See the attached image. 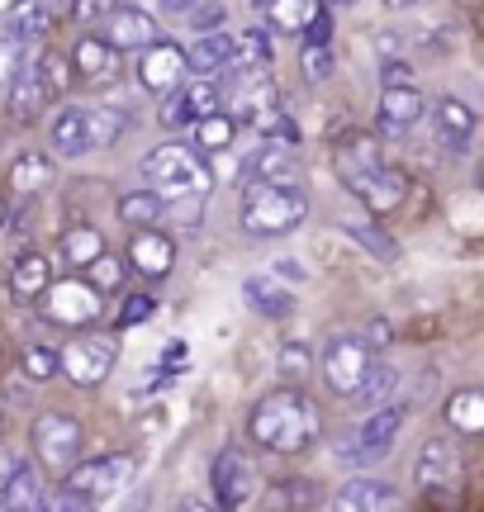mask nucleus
I'll return each mask as SVG.
<instances>
[{
  "label": "nucleus",
  "mask_w": 484,
  "mask_h": 512,
  "mask_svg": "<svg viewBox=\"0 0 484 512\" xmlns=\"http://www.w3.org/2000/svg\"><path fill=\"white\" fill-rule=\"evenodd\" d=\"M91 114V147H114L124 138V114L119 110H86Z\"/></svg>",
  "instance_id": "c03bdc74"
},
{
  "label": "nucleus",
  "mask_w": 484,
  "mask_h": 512,
  "mask_svg": "<svg viewBox=\"0 0 484 512\" xmlns=\"http://www.w3.org/2000/svg\"><path fill=\"white\" fill-rule=\"evenodd\" d=\"M252 128H257L261 138H280V143H299V128L295 119L280 110V105H271V110H261L257 119H252Z\"/></svg>",
  "instance_id": "37998d69"
},
{
  "label": "nucleus",
  "mask_w": 484,
  "mask_h": 512,
  "mask_svg": "<svg viewBox=\"0 0 484 512\" xmlns=\"http://www.w3.org/2000/svg\"><path fill=\"white\" fill-rule=\"evenodd\" d=\"M380 76H385V86H404L413 72H409V62H385V72Z\"/></svg>",
  "instance_id": "6e6d98bb"
},
{
  "label": "nucleus",
  "mask_w": 484,
  "mask_h": 512,
  "mask_svg": "<svg viewBox=\"0 0 484 512\" xmlns=\"http://www.w3.org/2000/svg\"><path fill=\"white\" fill-rule=\"evenodd\" d=\"M57 252H62V261H67L72 271H86V261H91L95 252H105V238H100V228H91V223H76V228L62 233Z\"/></svg>",
  "instance_id": "72a5a7b5"
},
{
  "label": "nucleus",
  "mask_w": 484,
  "mask_h": 512,
  "mask_svg": "<svg viewBox=\"0 0 484 512\" xmlns=\"http://www.w3.org/2000/svg\"><path fill=\"white\" fill-rule=\"evenodd\" d=\"M247 432L266 451L295 456V451H309L323 437V413L299 384H285V389H271V394L257 399L252 418H247Z\"/></svg>",
  "instance_id": "f257e3e1"
},
{
  "label": "nucleus",
  "mask_w": 484,
  "mask_h": 512,
  "mask_svg": "<svg viewBox=\"0 0 484 512\" xmlns=\"http://www.w3.org/2000/svg\"><path fill=\"white\" fill-rule=\"evenodd\" d=\"M57 176L53 157H43V152H19L15 162H10V185H15L19 195H38V190H48Z\"/></svg>",
  "instance_id": "2f4dec72"
},
{
  "label": "nucleus",
  "mask_w": 484,
  "mask_h": 512,
  "mask_svg": "<svg viewBox=\"0 0 484 512\" xmlns=\"http://www.w3.org/2000/svg\"><path fill=\"white\" fill-rule=\"evenodd\" d=\"M299 143H280V138H266L252 157V181H266V185H290L299 181Z\"/></svg>",
  "instance_id": "4be33fe9"
},
{
  "label": "nucleus",
  "mask_w": 484,
  "mask_h": 512,
  "mask_svg": "<svg viewBox=\"0 0 484 512\" xmlns=\"http://www.w3.org/2000/svg\"><path fill=\"white\" fill-rule=\"evenodd\" d=\"M219 81H228V86H219V105H228V119H233V124H252L261 110L280 105V100H276V81L261 72V67H247V72H224Z\"/></svg>",
  "instance_id": "6e6552de"
},
{
  "label": "nucleus",
  "mask_w": 484,
  "mask_h": 512,
  "mask_svg": "<svg viewBox=\"0 0 484 512\" xmlns=\"http://www.w3.org/2000/svg\"><path fill=\"white\" fill-rule=\"evenodd\" d=\"M19 67H24V43L5 34V38H0V91H5V86L15 81Z\"/></svg>",
  "instance_id": "3c124183"
},
{
  "label": "nucleus",
  "mask_w": 484,
  "mask_h": 512,
  "mask_svg": "<svg viewBox=\"0 0 484 512\" xmlns=\"http://www.w3.org/2000/svg\"><path fill=\"white\" fill-rule=\"evenodd\" d=\"M48 143H53L57 157H86V152H95L91 147V114L76 110V105H67V110H57L53 128H48Z\"/></svg>",
  "instance_id": "5701e85b"
},
{
  "label": "nucleus",
  "mask_w": 484,
  "mask_h": 512,
  "mask_svg": "<svg viewBox=\"0 0 484 512\" xmlns=\"http://www.w3.org/2000/svg\"><path fill=\"white\" fill-rule=\"evenodd\" d=\"M100 24H105V43H110L114 53H124V48L138 53V48H148L152 38H162L157 19H152L143 5H114Z\"/></svg>",
  "instance_id": "dca6fc26"
},
{
  "label": "nucleus",
  "mask_w": 484,
  "mask_h": 512,
  "mask_svg": "<svg viewBox=\"0 0 484 512\" xmlns=\"http://www.w3.org/2000/svg\"><path fill=\"white\" fill-rule=\"evenodd\" d=\"M209 489H214V503L219 508H247L257 498L261 479H257V465L247 460V451H219L214 465H209Z\"/></svg>",
  "instance_id": "1a4fd4ad"
},
{
  "label": "nucleus",
  "mask_w": 484,
  "mask_h": 512,
  "mask_svg": "<svg viewBox=\"0 0 484 512\" xmlns=\"http://www.w3.org/2000/svg\"><path fill=\"white\" fill-rule=\"evenodd\" d=\"M309 366H314V356H309V347H299V342H285V347H280V375H285V380H304V375H309Z\"/></svg>",
  "instance_id": "de8ad7c7"
},
{
  "label": "nucleus",
  "mask_w": 484,
  "mask_h": 512,
  "mask_svg": "<svg viewBox=\"0 0 484 512\" xmlns=\"http://www.w3.org/2000/svg\"><path fill=\"white\" fill-rule=\"evenodd\" d=\"M186 67H190V76H224V67H228V34H219V29L200 34L186 48Z\"/></svg>",
  "instance_id": "c756f323"
},
{
  "label": "nucleus",
  "mask_w": 484,
  "mask_h": 512,
  "mask_svg": "<svg viewBox=\"0 0 484 512\" xmlns=\"http://www.w3.org/2000/svg\"><path fill=\"white\" fill-rule=\"evenodd\" d=\"M114 5H119V0H72V15L81 19V24H100Z\"/></svg>",
  "instance_id": "603ef678"
},
{
  "label": "nucleus",
  "mask_w": 484,
  "mask_h": 512,
  "mask_svg": "<svg viewBox=\"0 0 484 512\" xmlns=\"http://www.w3.org/2000/svg\"><path fill=\"white\" fill-rule=\"evenodd\" d=\"M133 76H138V86H143L148 95L176 91V86L190 76L186 48H181V43H167V38H152L148 48H138V67H133Z\"/></svg>",
  "instance_id": "9d476101"
},
{
  "label": "nucleus",
  "mask_w": 484,
  "mask_h": 512,
  "mask_svg": "<svg viewBox=\"0 0 484 512\" xmlns=\"http://www.w3.org/2000/svg\"><path fill=\"white\" fill-rule=\"evenodd\" d=\"M266 62H271V34H266V29L228 34V67L224 72H247V67H266Z\"/></svg>",
  "instance_id": "c85d7f7f"
},
{
  "label": "nucleus",
  "mask_w": 484,
  "mask_h": 512,
  "mask_svg": "<svg viewBox=\"0 0 484 512\" xmlns=\"http://www.w3.org/2000/svg\"><path fill=\"white\" fill-rule=\"evenodd\" d=\"M133 456H100V460H76L72 470L62 475V489L81 503V508H95V503H110L133 484Z\"/></svg>",
  "instance_id": "7ed1b4c3"
},
{
  "label": "nucleus",
  "mask_w": 484,
  "mask_h": 512,
  "mask_svg": "<svg viewBox=\"0 0 484 512\" xmlns=\"http://www.w3.org/2000/svg\"><path fill=\"white\" fill-rule=\"evenodd\" d=\"M447 422L456 432H466V437L484 432V394L480 389H456L447 399Z\"/></svg>",
  "instance_id": "c9c22d12"
},
{
  "label": "nucleus",
  "mask_w": 484,
  "mask_h": 512,
  "mask_svg": "<svg viewBox=\"0 0 484 512\" xmlns=\"http://www.w3.org/2000/svg\"><path fill=\"white\" fill-rule=\"evenodd\" d=\"M261 10H266V19H271L276 34H299L314 5H309V0H266Z\"/></svg>",
  "instance_id": "ea45409f"
},
{
  "label": "nucleus",
  "mask_w": 484,
  "mask_h": 512,
  "mask_svg": "<svg viewBox=\"0 0 484 512\" xmlns=\"http://www.w3.org/2000/svg\"><path fill=\"white\" fill-rule=\"evenodd\" d=\"M19 370H24V380H29V384L57 380V351L53 347H24V356H19Z\"/></svg>",
  "instance_id": "79ce46f5"
},
{
  "label": "nucleus",
  "mask_w": 484,
  "mask_h": 512,
  "mask_svg": "<svg viewBox=\"0 0 484 512\" xmlns=\"http://www.w3.org/2000/svg\"><path fill=\"white\" fill-rule=\"evenodd\" d=\"M119 219L133 228H152L167 219V200L157 190H129V195H119Z\"/></svg>",
  "instance_id": "f704fd0d"
},
{
  "label": "nucleus",
  "mask_w": 484,
  "mask_h": 512,
  "mask_svg": "<svg viewBox=\"0 0 484 512\" xmlns=\"http://www.w3.org/2000/svg\"><path fill=\"white\" fill-rule=\"evenodd\" d=\"M413 484L423 494H451V489H461V451L451 441L432 437L418 451V460H413Z\"/></svg>",
  "instance_id": "ddd939ff"
},
{
  "label": "nucleus",
  "mask_w": 484,
  "mask_h": 512,
  "mask_svg": "<svg viewBox=\"0 0 484 512\" xmlns=\"http://www.w3.org/2000/svg\"><path fill=\"white\" fill-rule=\"evenodd\" d=\"M299 72H304V81H309V86L328 81V76L337 72L333 43H304V48H299Z\"/></svg>",
  "instance_id": "58836bf2"
},
{
  "label": "nucleus",
  "mask_w": 484,
  "mask_h": 512,
  "mask_svg": "<svg viewBox=\"0 0 484 512\" xmlns=\"http://www.w3.org/2000/svg\"><path fill=\"white\" fill-rule=\"evenodd\" d=\"M252 5H266V0H252Z\"/></svg>",
  "instance_id": "0e129e2a"
},
{
  "label": "nucleus",
  "mask_w": 484,
  "mask_h": 512,
  "mask_svg": "<svg viewBox=\"0 0 484 512\" xmlns=\"http://www.w3.org/2000/svg\"><path fill=\"white\" fill-rule=\"evenodd\" d=\"M34 67H38V76L48 81V91L53 95H62L67 86H72V62H67V53H43Z\"/></svg>",
  "instance_id": "a18cd8bd"
},
{
  "label": "nucleus",
  "mask_w": 484,
  "mask_h": 512,
  "mask_svg": "<svg viewBox=\"0 0 484 512\" xmlns=\"http://www.w3.org/2000/svg\"><path fill=\"white\" fill-rule=\"evenodd\" d=\"M304 214H309V195L299 190V181L290 185L252 181L247 195H242V228L252 238H285V233H295L304 223Z\"/></svg>",
  "instance_id": "f03ea898"
},
{
  "label": "nucleus",
  "mask_w": 484,
  "mask_h": 512,
  "mask_svg": "<svg viewBox=\"0 0 484 512\" xmlns=\"http://www.w3.org/2000/svg\"><path fill=\"white\" fill-rule=\"evenodd\" d=\"M5 100H10V119H15V124H34V119L53 105L57 95L48 91V81L38 76L34 62H24V67L15 72V81L5 86Z\"/></svg>",
  "instance_id": "a211bd4d"
},
{
  "label": "nucleus",
  "mask_w": 484,
  "mask_h": 512,
  "mask_svg": "<svg viewBox=\"0 0 484 512\" xmlns=\"http://www.w3.org/2000/svg\"><path fill=\"white\" fill-rule=\"evenodd\" d=\"M337 508L342 512H375V508H399V494H394L385 479H347L337 489Z\"/></svg>",
  "instance_id": "bb28decb"
},
{
  "label": "nucleus",
  "mask_w": 484,
  "mask_h": 512,
  "mask_svg": "<svg viewBox=\"0 0 484 512\" xmlns=\"http://www.w3.org/2000/svg\"><path fill=\"white\" fill-rule=\"evenodd\" d=\"M67 62H72V72L81 76V81H110V76L119 72V53H114L100 34H81V38H76Z\"/></svg>",
  "instance_id": "b1692460"
},
{
  "label": "nucleus",
  "mask_w": 484,
  "mask_h": 512,
  "mask_svg": "<svg viewBox=\"0 0 484 512\" xmlns=\"http://www.w3.org/2000/svg\"><path fill=\"white\" fill-rule=\"evenodd\" d=\"M48 29H53V10H48V0H15V5L5 10V34L19 38V43L43 38Z\"/></svg>",
  "instance_id": "cd10ccee"
},
{
  "label": "nucleus",
  "mask_w": 484,
  "mask_h": 512,
  "mask_svg": "<svg viewBox=\"0 0 484 512\" xmlns=\"http://www.w3.org/2000/svg\"><path fill=\"white\" fill-rule=\"evenodd\" d=\"M399 389V370L394 366H366V375H361V384L352 389V399L361 403V408H375V403H385Z\"/></svg>",
  "instance_id": "e433bc0d"
},
{
  "label": "nucleus",
  "mask_w": 484,
  "mask_h": 512,
  "mask_svg": "<svg viewBox=\"0 0 484 512\" xmlns=\"http://www.w3.org/2000/svg\"><path fill=\"white\" fill-rule=\"evenodd\" d=\"M186 19L200 29V34H209V29H224L228 10H224V0H195V5L186 10Z\"/></svg>",
  "instance_id": "49530a36"
},
{
  "label": "nucleus",
  "mask_w": 484,
  "mask_h": 512,
  "mask_svg": "<svg viewBox=\"0 0 484 512\" xmlns=\"http://www.w3.org/2000/svg\"><path fill=\"white\" fill-rule=\"evenodd\" d=\"M219 110V81L214 76H186L176 91L162 95V110H157V124L162 128H190L200 114Z\"/></svg>",
  "instance_id": "9b49d317"
},
{
  "label": "nucleus",
  "mask_w": 484,
  "mask_h": 512,
  "mask_svg": "<svg viewBox=\"0 0 484 512\" xmlns=\"http://www.w3.org/2000/svg\"><path fill=\"white\" fill-rule=\"evenodd\" d=\"M43 494H38V470L34 465H10V475L0 479V508L10 512H24V508H38Z\"/></svg>",
  "instance_id": "7c9ffc66"
},
{
  "label": "nucleus",
  "mask_w": 484,
  "mask_h": 512,
  "mask_svg": "<svg viewBox=\"0 0 484 512\" xmlns=\"http://www.w3.org/2000/svg\"><path fill=\"white\" fill-rule=\"evenodd\" d=\"M119 366V337L110 332H91V337H72L57 351V375H67L76 389H95L110 380V370Z\"/></svg>",
  "instance_id": "20e7f679"
},
{
  "label": "nucleus",
  "mask_w": 484,
  "mask_h": 512,
  "mask_svg": "<svg viewBox=\"0 0 484 512\" xmlns=\"http://www.w3.org/2000/svg\"><path fill=\"white\" fill-rule=\"evenodd\" d=\"M352 195L366 209H371V219H385V214H394L399 204L409 200V176L399 171V166H375V171H366L361 181H352Z\"/></svg>",
  "instance_id": "2eb2a0df"
},
{
  "label": "nucleus",
  "mask_w": 484,
  "mask_h": 512,
  "mask_svg": "<svg viewBox=\"0 0 484 512\" xmlns=\"http://www.w3.org/2000/svg\"><path fill=\"white\" fill-rule=\"evenodd\" d=\"M423 114H428V100H423V91L413 81L385 86V95H380V128L385 133H409V128L423 124Z\"/></svg>",
  "instance_id": "6ab92c4d"
},
{
  "label": "nucleus",
  "mask_w": 484,
  "mask_h": 512,
  "mask_svg": "<svg viewBox=\"0 0 484 512\" xmlns=\"http://www.w3.org/2000/svg\"><path fill=\"white\" fill-rule=\"evenodd\" d=\"M333 166H337V176H342V185L361 181L366 171L380 166V143H375L371 133H342L333 143Z\"/></svg>",
  "instance_id": "412c9836"
},
{
  "label": "nucleus",
  "mask_w": 484,
  "mask_h": 512,
  "mask_svg": "<svg viewBox=\"0 0 484 512\" xmlns=\"http://www.w3.org/2000/svg\"><path fill=\"white\" fill-rule=\"evenodd\" d=\"M347 233H352V238L375 256V261H399V242H394L380 223H347Z\"/></svg>",
  "instance_id": "a19ab883"
},
{
  "label": "nucleus",
  "mask_w": 484,
  "mask_h": 512,
  "mask_svg": "<svg viewBox=\"0 0 484 512\" xmlns=\"http://www.w3.org/2000/svg\"><path fill=\"white\" fill-rule=\"evenodd\" d=\"M432 124H437V143L447 147V152H466L470 138H475V110H470L466 100H456V95H442L437 100V110H432Z\"/></svg>",
  "instance_id": "aec40b11"
},
{
  "label": "nucleus",
  "mask_w": 484,
  "mask_h": 512,
  "mask_svg": "<svg viewBox=\"0 0 484 512\" xmlns=\"http://www.w3.org/2000/svg\"><path fill=\"white\" fill-rule=\"evenodd\" d=\"M404 403H375V408H366V422L356 427V437H352V456H366V460H380V456H390V446L399 441V432H404Z\"/></svg>",
  "instance_id": "4468645a"
},
{
  "label": "nucleus",
  "mask_w": 484,
  "mask_h": 512,
  "mask_svg": "<svg viewBox=\"0 0 484 512\" xmlns=\"http://www.w3.org/2000/svg\"><path fill=\"white\" fill-rule=\"evenodd\" d=\"M361 342H366V347L371 351H385L394 342V328H390V318H375L371 328H366V337H361Z\"/></svg>",
  "instance_id": "864d4df0"
},
{
  "label": "nucleus",
  "mask_w": 484,
  "mask_h": 512,
  "mask_svg": "<svg viewBox=\"0 0 484 512\" xmlns=\"http://www.w3.org/2000/svg\"><path fill=\"white\" fill-rule=\"evenodd\" d=\"M53 5H57V10H72V0H53Z\"/></svg>",
  "instance_id": "680f3d73"
},
{
  "label": "nucleus",
  "mask_w": 484,
  "mask_h": 512,
  "mask_svg": "<svg viewBox=\"0 0 484 512\" xmlns=\"http://www.w3.org/2000/svg\"><path fill=\"white\" fill-rule=\"evenodd\" d=\"M242 294H247V309L261 313V318H290L295 313V294L285 290L276 275H247Z\"/></svg>",
  "instance_id": "a878e982"
},
{
  "label": "nucleus",
  "mask_w": 484,
  "mask_h": 512,
  "mask_svg": "<svg viewBox=\"0 0 484 512\" xmlns=\"http://www.w3.org/2000/svg\"><path fill=\"white\" fill-rule=\"evenodd\" d=\"M5 223H10V209H5V200H0V228H5Z\"/></svg>",
  "instance_id": "052dcab7"
},
{
  "label": "nucleus",
  "mask_w": 484,
  "mask_h": 512,
  "mask_svg": "<svg viewBox=\"0 0 484 512\" xmlns=\"http://www.w3.org/2000/svg\"><path fill=\"white\" fill-rule=\"evenodd\" d=\"M10 465H15V451H10V446H0V479L10 475Z\"/></svg>",
  "instance_id": "13d9d810"
},
{
  "label": "nucleus",
  "mask_w": 484,
  "mask_h": 512,
  "mask_svg": "<svg viewBox=\"0 0 484 512\" xmlns=\"http://www.w3.org/2000/svg\"><path fill=\"white\" fill-rule=\"evenodd\" d=\"M124 275H129V261H119L110 247H105V252H95L91 261H86V280H91L100 294H114L119 285H124Z\"/></svg>",
  "instance_id": "4c0bfd02"
},
{
  "label": "nucleus",
  "mask_w": 484,
  "mask_h": 512,
  "mask_svg": "<svg viewBox=\"0 0 484 512\" xmlns=\"http://www.w3.org/2000/svg\"><path fill=\"white\" fill-rule=\"evenodd\" d=\"M366 366H371V347H366L361 337H352V332L328 337V347H323V384H328L333 394H347V399H352V389L361 384Z\"/></svg>",
  "instance_id": "f8f14e48"
},
{
  "label": "nucleus",
  "mask_w": 484,
  "mask_h": 512,
  "mask_svg": "<svg viewBox=\"0 0 484 512\" xmlns=\"http://www.w3.org/2000/svg\"><path fill=\"white\" fill-rule=\"evenodd\" d=\"M152 313H157V299H152V294H129V304H124V309H119V323H114V328L124 332V328H138V323H148Z\"/></svg>",
  "instance_id": "09e8293b"
},
{
  "label": "nucleus",
  "mask_w": 484,
  "mask_h": 512,
  "mask_svg": "<svg viewBox=\"0 0 484 512\" xmlns=\"http://www.w3.org/2000/svg\"><path fill=\"white\" fill-rule=\"evenodd\" d=\"M48 280H53V261L43 252H34V247L10 261V294H15L19 304H34L38 294L48 290Z\"/></svg>",
  "instance_id": "393cba45"
},
{
  "label": "nucleus",
  "mask_w": 484,
  "mask_h": 512,
  "mask_svg": "<svg viewBox=\"0 0 484 512\" xmlns=\"http://www.w3.org/2000/svg\"><path fill=\"white\" fill-rule=\"evenodd\" d=\"M333 5H347V0H333Z\"/></svg>",
  "instance_id": "e2e57ef3"
},
{
  "label": "nucleus",
  "mask_w": 484,
  "mask_h": 512,
  "mask_svg": "<svg viewBox=\"0 0 484 512\" xmlns=\"http://www.w3.org/2000/svg\"><path fill=\"white\" fill-rule=\"evenodd\" d=\"M157 5H162L167 15H186V10H190V5H195V0H157Z\"/></svg>",
  "instance_id": "4d7b16f0"
},
{
  "label": "nucleus",
  "mask_w": 484,
  "mask_h": 512,
  "mask_svg": "<svg viewBox=\"0 0 484 512\" xmlns=\"http://www.w3.org/2000/svg\"><path fill=\"white\" fill-rule=\"evenodd\" d=\"M299 34H304V43H333V10H328V5H314Z\"/></svg>",
  "instance_id": "8fccbe9b"
},
{
  "label": "nucleus",
  "mask_w": 484,
  "mask_h": 512,
  "mask_svg": "<svg viewBox=\"0 0 484 512\" xmlns=\"http://www.w3.org/2000/svg\"><path fill=\"white\" fill-rule=\"evenodd\" d=\"M34 304L43 309L48 323H57V328H91L95 318L105 313L100 290H95L91 280H76V275H67V280H48V290L38 294Z\"/></svg>",
  "instance_id": "39448f33"
},
{
  "label": "nucleus",
  "mask_w": 484,
  "mask_h": 512,
  "mask_svg": "<svg viewBox=\"0 0 484 512\" xmlns=\"http://www.w3.org/2000/svg\"><path fill=\"white\" fill-rule=\"evenodd\" d=\"M143 176H148L152 185L181 190V195H205V190H209L205 162L195 157V147H181V143L152 147L148 157H143Z\"/></svg>",
  "instance_id": "423d86ee"
},
{
  "label": "nucleus",
  "mask_w": 484,
  "mask_h": 512,
  "mask_svg": "<svg viewBox=\"0 0 484 512\" xmlns=\"http://www.w3.org/2000/svg\"><path fill=\"white\" fill-rule=\"evenodd\" d=\"M129 261L138 275H148V280H162V275H171V266H176V242L152 223V228H133L129 238Z\"/></svg>",
  "instance_id": "f3484780"
},
{
  "label": "nucleus",
  "mask_w": 484,
  "mask_h": 512,
  "mask_svg": "<svg viewBox=\"0 0 484 512\" xmlns=\"http://www.w3.org/2000/svg\"><path fill=\"white\" fill-rule=\"evenodd\" d=\"M380 5H390V10H409V5H418V0H380Z\"/></svg>",
  "instance_id": "bf43d9fd"
},
{
  "label": "nucleus",
  "mask_w": 484,
  "mask_h": 512,
  "mask_svg": "<svg viewBox=\"0 0 484 512\" xmlns=\"http://www.w3.org/2000/svg\"><path fill=\"white\" fill-rule=\"evenodd\" d=\"M81 422L72 413H38L34 418V451L43 460V470L67 475L76 460H81Z\"/></svg>",
  "instance_id": "0eeeda50"
},
{
  "label": "nucleus",
  "mask_w": 484,
  "mask_h": 512,
  "mask_svg": "<svg viewBox=\"0 0 484 512\" xmlns=\"http://www.w3.org/2000/svg\"><path fill=\"white\" fill-rule=\"evenodd\" d=\"M190 138H195V147L200 152H224V147H233V138H238V124L228 119L224 110H209V114H200L195 124H190Z\"/></svg>",
  "instance_id": "473e14b6"
},
{
  "label": "nucleus",
  "mask_w": 484,
  "mask_h": 512,
  "mask_svg": "<svg viewBox=\"0 0 484 512\" xmlns=\"http://www.w3.org/2000/svg\"><path fill=\"white\" fill-rule=\"evenodd\" d=\"M190 361V347L186 342H171L167 351H162V370H176V366H186Z\"/></svg>",
  "instance_id": "5fc2aeb1"
}]
</instances>
